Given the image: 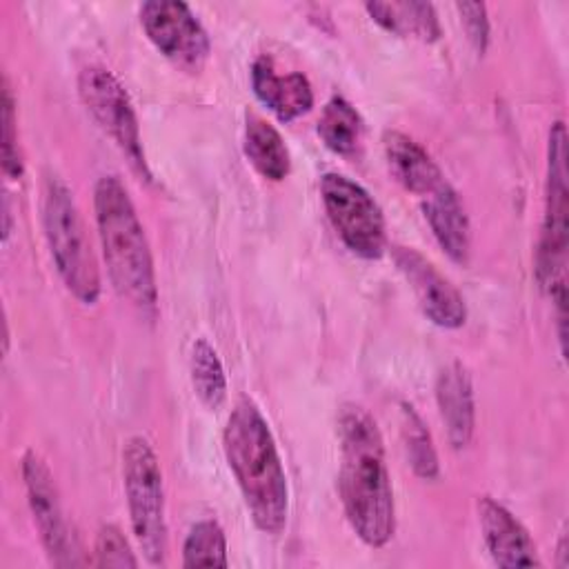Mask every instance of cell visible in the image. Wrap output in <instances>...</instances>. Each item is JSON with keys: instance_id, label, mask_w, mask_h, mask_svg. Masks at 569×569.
<instances>
[{"instance_id": "24", "label": "cell", "mask_w": 569, "mask_h": 569, "mask_svg": "<svg viewBox=\"0 0 569 569\" xmlns=\"http://www.w3.org/2000/svg\"><path fill=\"white\" fill-rule=\"evenodd\" d=\"M96 565L98 567H138L127 538L116 525H102L96 536Z\"/></svg>"}, {"instance_id": "7", "label": "cell", "mask_w": 569, "mask_h": 569, "mask_svg": "<svg viewBox=\"0 0 569 569\" xmlns=\"http://www.w3.org/2000/svg\"><path fill=\"white\" fill-rule=\"evenodd\" d=\"M320 196L345 247L365 260H378L385 253L387 236L382 209L371 193L351 178L331 171L320 178Z\"/></svg>"}, {"instance_id": "20", "label": "cell", "mask_w": 569, "mask_h": 569, "mask_svg": "<svg viewBox=\"0 0 569 569\" xmlns=\"http://www.w3.org/2000/svg\"><path fill=\"white\" fill-rule=\"evenodd\" d=\"M189 373L198 400L207 409H220L227 400V376L216 349L204 338H198L191 347Z\"/></svg>"}, {"instance_id": "2", "label": "cell", "mask_w": 569, "mask_h": 569, "mask_svg": "<svg viewBox=\"0 0 569 569\" xmlns=\"http://www.w3.org/2000/svg\"><path fill=\"white\" fill-rule=\"evenodd\" d=\"M222 449L253 525L276 536L287 525L289 489L273 433L251 398H240L227 420Z\"/></svg>"}, {"instance_id": "8", "label": "cell", "mask_w": 569, "mask_h": 569, "mask_svg": "<svg viewBox=\"0 0 569 569\" xmlns=\"http://www.w3.org/2000/svg\"><path fill=\"white\" fill-rule=\"evenodd\" d=\"M78 93L96 122L127 156L133 171L140 173L144 180H151V171L140 140L138 118L129 93L124 91L120 80L102 67H87L78 76Z\"/></svg>"}, {"instance_id": "3", "label": "cell", "mask_w": 569, "mask_h": 569, "mask_svg": "<svg viewBox=\"0 0 569 569\" xmlns=\"http://www.w3.org/2000/svg\"><path fill=\"white\" fill-rule=\"evenodd\" d=\"M93 209L102 258L116 293L138 313L153 318L158 309L153 258L129 191L118 176L98 178Z\"/></svg>"}, {"instance_id": "19", "label": "cell", "mask_w": 569, "mask_h": 569, "mask_svg": "<svg viewBox=\"0 0 569 569\" xmlns=\"http://www.w3.org/2000/svg\"><path fill=\"white\" fill-rule=\"evenodd\" d=\"M318 136L333 153L349 156L360 144L362 118L349 100L333 96L318 118Z\"/></svg>"}, {"instance_id": "17", "label": "cell", "mask_w": 569, "mask_h": 569, "mask_svg": "<svg viewBox=\"0 0 569 569\" xmlns=\"http://www.w3.org/2000/svg\"><path fill=\"white\" fill-rule=\"evenodd\" d=\"M242 149L251 167L267 180H282L291 169L289 149L278 133V129L258 113H247L244 118V140Z\"/></svg>"}, {"instance_id": "15", "label": "cell", "mask_w": 569, "mask_h": 569, "mask_svg": "<svg viewBox=\"0 0 569 569\" xmlns=\"http://www.w3.org/2000/svg\"><path fill=\"white\" fill-rule=\"evenodd\" d=\"M422 211L442 251L453 262L465 264L469 260L471 233L469 218L456 189L445 180L438 189L422 196Z\"/></svg>"}, {"instance_id": "25", "label": "cell", "mask_w": 569, "mask_h": 569, "mask_svg": "<svg viewBox=\"0 0 569 569\" xmlns=\"http://www.w3.org/2000/svg\"><path fill=\"white\" fill-rule=\"evenodd\" d=\"M460 13V22L467 31L469 42L476 47V51H485L489 42V18L487 7L482 2H458L456 4Z\"/></svg>"}, {"instance_id": "10", "label": "cell", "mask_w": 569, "mask_h": 569, "mask_svg": "<svg viewBox=\"0 0 569 569\" xmlns=\"http://www.w3.org/2000/svg\"><path fill=\"white\" fill-rule=\"evenodd\" d=\"M22 478L27 489V500L40 531L42 545L58 567H73L80 565L76 558V540L69 531L67 518L62 513V505L58 498V489L47 462L36 453L27 451L22 458Z\"/></svg>"}, {"instance_id": "4", "label": "cell", "mask_w": 569, "mask_h": 569, "mask_svg": "<svg viewBox=\"0 0 569 569\" xmlns=\"http://www.w3.org/2000/svg\"><path fill=\"white\" fill-rule=\"evenodd\" d=\"M42 224L53 264L64 287L84 305L100 296V271L87 227L69 187L58 176H47L42 189Z\"/></svg>"}, {"instance_id": "6", "label": "cell", "mask_w": 569, "mask_h": 569, "mask_svg": "<svg viewBox=\"0 0 569 569\" xmlns=\"http://www.w3.org/2000/svg\"><path fill=\"white\" fill-rule=\"evenodd\" d=\"M122 482L129 520L149 565H162L167 556L164 485L160 462L142 436H131L122 447Z\"/></svg>"}, {"instance_id": "9", "label": "cell", "mask_w": 569, "mask_h": 569, "mask_svg": "<svg viewBox=\"0 0 569 569\" xmlns=\"http://www.w3.org/2000/svg\"><path fill=\"white\" fill-rule=\"evenodd\" d=\"M140 24L153 47L176 67L189 73L202 71L211 42L184 2L149 0L140 7Z\"/></svg>"}, {"instance_id": "22", "label": "cell", "mask_w": 569, "mask_h": 569, "mask_svg": "<svg viewBox=\"0 0 569 569\" xmlns=\"http://www.w3.org/2000/svg\"><path fill=\"white\" fill-rule=\"evenodd\" d=\"M402 436L413 473L425 480H433L438 476V456L422 418L411 405H402Z\"/></svg>"}, {"instance_id": "13", "label": "cell", "mask_w": 569, "mask_h": 569, "mask_svg": "<svg viewBox=\"0 0 569 569\" xmlns=\"http://www.w3.org/2000/svg\"><path fill=\"white\" fill-rule=\"evenodd\" d=\"M251 87L256 98L282 122H291L313 107V89L307 76L298 71L278 76L267 56L253 60Z\"/></svg>"}, {"instance_id": "1", "label": "cell", "mask_w": 569, "mask_h": 569, "mask_svg": "<svg viewBox=\"0 0 569 569\" xmlns=\"http://www.w3.org/2000/svg\"><path fill=\"white\" fill-rule=\"evenodd\" d=\"M338 442L345 516L365 545L385 547L396 531V507L382 436L371 413L360 405H345L338 413Z\"/></svg>"}, {"instance_id": "21", "label": "cell", "mask_w": 569, "mask_h": 569, "mask_svg": "<svg viewBox=\"0 0 569 569\" xmlns=\"http://www.w3.org/2000/svg\"><path fill=\"white\" fill-rule=\"evenodd\" d=\"M184 567H227V538L216 520H200L182 547Z\"/></svg>"}, {"instance_id": "14", "label": "cell", "mask_w": 569, "mask_h": 569, "mask_svg": "<svg viewBox=\"0 0 569 569\" xmlns=\"http://www.w3.org/2000/svg\"><path fill=\"white\" fill-rule=\"evenodd\" d=\"M436 400L451 447H467L476 427V405L471 378L460 362H451L438 373Z\"/></svg>"}, {"instance_id": "5", "label": "cell", "mask_w": 569, "mask_h": 569, "mask_svg": "<svg viewBox=\"0 0 569 569\" xmlns=\"http://www.w3.org/2000/svg\"><path fill=\"white\" fill-rule=\"evenodd\" d=\"M569 244V189H567V131L565 122H553L547 147L545 216L536 247L538 284L556 300L558 322H565V271Z\"/></svg>"}, {"instance_id": "11", "label": "cell", "mask_w": 569, "mask_h": 569, "mask_svg": "<svg viewBox=\"0 0 569 569\" xmlns=\"http://www.w3.org/2000/svg\"><path fill=\"white\" fill-rule=\"evenodd\" d=\"M393 262L409 282L422 313L436 327L458 329L467 320V305L458 289L413 247H393Z\"/></svg>"}, {"instance_id": "18", "label": "cell", "mask_w": 569, "mask_h": 569, "mask_svg": "<svg viewBox=\"0 0 569 569\" xmlns=\"http://www.w3.org/2000/svg\"><path fill=\"white\" fill-rule=\"evenodd\" d=\"M365 9L373 22H378L385 31L396 33L400 38L411 36L425 42H433L440 38L438 16L431 2H367Z\"/></svg>"}, {"instance_id": "16", "label": "cell", "mask_w": 569, "mask_h": 569, "mask_svg": "<svg viewBox=\"0 0 569 569\" xmlns=\"http://www.w3.org/2000/svg\"><path fill=\"white\" fill-rule=\"evenodd\" d=\"M382 147L389 171L407 191L422 198L445 182V176L433 158L407 133L387 131Z\"/></svg>"}, {"instance_id": "23", "label": "cell", "mask_w": 569, "mask_h": 569, "mask_svg": "<svg viewBox=\"0 0 569 569\" xmlns=\"http://www.w3.org/2000/svg\"><path fill=\"white\" fill-rule=\"evenodd\" d=\"M16 102L4 78L2 82V171L11 180L22 178V156L18 147V124H16Z\"/></svg>"}, {"instance_id": "12", "label": "cell", "mask_w": 569, "mask_h": 569, "mask_svg": "<svg viewBox=\"0 0 569 569\" xmlns=\"http://www.w3.org/2000/svg\"><path fill=\"white\" fill-rule=\"evenodd\" d=\"M478 522L485 545L498 567H540L536 542L520 520L500 502L485 496L478 500Z\"/></svg>"}]
</instances>
